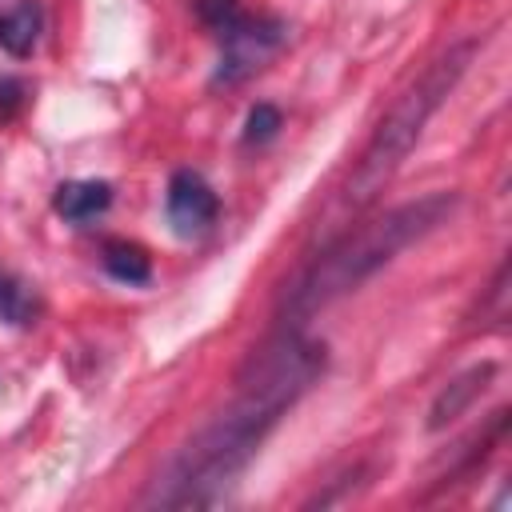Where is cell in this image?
<instances>
[{"label": "cell", "mask_w": 512, "mask_h": 512, "mask_svg": "<svg viewBox=\"0 0 512 512\" xmlns=\"http://www.w3.org/2000/svg\"><path fill=\"white\" fill-rule=\"evenodd\" d=\"M104 272L120 284H148L152 280V260L140 244L112 240V244H104Z\"/></svg>", "instance_id": "obj_9"}, {"label": "cell", "mask_w": 512, "mask_h": 512, "mask_svg": "<svg viewBox=\"0 0 512 512\" xmlns=\"http://www.w3.org/2000/svg\"><path fill=\"white\" fill-rule=\"evenodd\" d=\"M164 212H168V224L176 236H200L216 224V212H220V200L212 192V184L192 172V168H180L172 172L168 180V192H164Z\"/></svg>", "instance_id": "obj_5"}, {"label": "cell", "mask_w": 512, "mask_h": 512, "mask_svg": "<svg viewBox=\"0 0 512 512\" xmlns=\"http://www.w3.org/2000/svg\"><path fill=\"white\" fill-rule=\"evenodd\" d=\"M220 40L224 48L212 72V88H236L288 44V24L280 16H240Z\"/></svg>", "instance_id": "obj_4"}, {"label": "cell", "mask_w": 512, "mask_h": 512, "mask_svg": "<svg viewBox=\"0 0 512 512\" xmlns=\"http://www.w3.org/2000/svg\"><path fill=\"white\" fill-rule=\"evenodd\" d=\"M476 48H480V40H460V44H452L448 52H440V56L392 100V108L384 112V120L376 124L372 140L364 144L356 168H352L348 180H344L340 204H344L348 212L368 208V204L384 192V184L396 176V168L408 160L412 144L420 140L428 116L444 104V96L456 88V80H460L464 68L472 64Z\"/></svg>", "instance_id": "obj_3"}, {"label": "cell", "mask_w": 512, "mask_h": 512, "mask_svg": "<svg viewBox=\"0 0 512 512\" xmlns=\"http://www.w3.org/2000/svg\"><path fill=\"white\" fill-rule=\"evenodd\" d=\"M456 208V192H432L420 200H408L400 208H388L384 216L344 232L332 240L280 296V328H304L320 308L336 304L352 288H360L368 276H376L392 256H400L408 244L440 228Z\"/></svg>", "instance_id": "obj_2"}, {"label": "cell", "mask_w": 512, "mask_h": 512, "mask_svg": "<svg viewBox=\"0 0 512 512\" xmlns=\"http://www.w3.org/2000/svg\"><path fill=\"white\" fill-rule=\"evenodd\" d=\"M492 380H496V364H492V360L472 364L468 372H460L456 380H448V384L436 392L432 408H428V428L440 432V428H448L452 420H460V416L476 404V396H484V388H488Z\"/></svg>", "instance_id": "obj_6"}, {"label": "cell", "mask_w": 512, "mask_h": 512, "mask_svg": "<svg viewBox=\"0 0 512 512\" xmlns=\"http://www.w3.org/2000/svg\"><path fill=\"white\" fill-rule=\"evenodd\" d=\"M280 132V108L276 104H256L252 112H248V120H244V144L248 148H260V144H268L272 136Z\"/></svg>", "instance_id": "obj_11"}, {"label": "cell", "mask_w": 512, "mask_h": 512, "mask_svg": "<svg viewBox=\"0 0 512 512\" xmlns=\"http://www.w3.org/2000/svg\"><path fill=\"white\" fill-rule=\"evenodd\" d=\"M24 80H16V76H0V124H8L20 108H24Z\"/></svg>", "instance_id": "obj_13"}, {"label": "cell", "mask_w": 512, "mask_h": 512, "mask_svg": "<svg viewBox=\"0 0 512 512\" xmlns=\"http://www.w3.org/2000/svg\"><path fill=\"white\" fill-rule=\"evenodd\" d=\"M324 372V344L308 340L300 328H276L236 372L240 396L216 412L180 452L156 472L140 508H208L216 504L236 476L248 468L264 436L280 416L312 388Z\"/></svg>", "instance_id": "obj_1"}, {"label": "cell", "mask_w": 512, "mask_h": 512, "mask_svg": "<svg viewBox=\"0 0 512 512\" xmlns=\"http://www.w3.org/2000/svg\"><path fill=\"white\" fill-rule=\"evenodd\" d=\"M108 204H112V184L108 180H68L52 196V208L72 224H84V220L108 212Z\"/></svg>", "instance_id": "obj_7"}, {"label": "cell", "mask_w": 512, "mask_h": 512, "mask_svg": "<svg viewBox=\"0 0 512 512\" xmlns=\"http://www.w3.org/2000/svg\"><path fill=\"white\" fill-rule=\"evenodd\" d=\"M240 16V0H196V20L216 36H224Z\"/></svg>", "instance_id": "obj_12"}, {"label": "cell", "mask_w": 512, "mask_h": 512, "mask_svg": "<svg viewBox=\"0 0 512 512\" xmlns=\"http://www.w3.org/2000/svg\"><path fill=\"white\" fill-rule=\"evenodd\" d=\"M44 32V8L40 0H20L0 12V48L8 56H28Z\"/></svg>", "instance_id": "obj_8"}, {"label": "cell", "mask_w": 512, "mask_h": 512, "mask_svg": "<svg viewBox=\"0 0 512 512\" xmlns=\"http://www.w3.org/2000/svg\"><path fill=\"white\" fill-rule=\"evenodd\" d=\"M0 320L20 324V328L36 320V296L8 272H0Z\"/></svg>", "instance_id": "obj_10"}]
</instances>
